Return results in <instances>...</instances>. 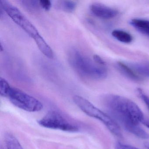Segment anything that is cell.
Here are the masks:
<instances>
[{"instance_id":"cell-1","label":"cell","mask_w":149,"mask_h":149,"mask_svg":"<svg viewBox=\"0 0 149 149\" xmlns=\"http://www.w3.org/2000/svg\"><path fill=\"white\" fill-rule=\"evenodd\" d=\"M103 103L111 115L129 132L143 139H149V134L139 126L145 119L139 106L126 97L118 95H105Z\"/></svg>"},{"instance_id":"cell-2","label":"cell","mask_w":149,"mask_h":149,"mask_svg":"<svg viewBox=\"0 0 149 149\" xmlns=\"http://www.w3.org/2000/svg\"><path fill=\"white\" fill-rule=\"evenodd\" d=\"M69 63L81 76L93 80H102L108 75L105 66H102L75 49H70L68 54Z\"/></svg>"},{"instance_id":"cell-3","label":"cell","mask_w":149,"mask_h":149,"mask_svg":"<svg viewBox=\"0 0 149 149\" xmlns=\"http://www.w3.org/2000/svg\"><path fill=\"white\" fill-rule=\"evenodd\" d=\"M75 104L85 114L102 122L110 132L116 136L122 137L121 130L117 123L106 113L97 108L89 101L80 96L73 97Z\"/></svg>"},{"instance_id":"cell-4","label":"cell","mask_w":149,"mask_h":149,"mask_svg":"<svg viewBox=\"0 0 149 149\" xmlns=\"http://www.w3.org/2000/svg\"><path fill=\"white\" fill-rule=\"evenodd\" d=\"M6 97H8L10 102L16 107L29 112L40 111L43 108V105L38 99L11 86Z\"/></svg>"},{"instance_id":"cell-5","label":"cell","mask_w":149,"mask_h":149,"mask_svg":"<svg viewBox=\"0 0 149 149\" xmlns=\"http://www.w3.org/2000/svg\"><path fill=\"white\" fill-rule=\"evenodd\" d=\"M0 5L8 15L33 39L40 35L36 27L20 10L7 1H1Z\"/></svg>"},{"instance_id":"cell-6","label":"cell","mask_w":149,"mask_h":149,"mask_svg":"<svg viewBox=\"0 0 149 149\" xmlns=\"http://www.w3.org/2000/svg\"><path fill=\"white\" fill-rule=\"evenodd\" d=\"M42 127L53 130H60L68 132H76L79 128L69 123L66 118L57 111H50L38 121Z\"/></svg>"},{"instance_id":"cell-7","label":"cell","mask_w":149,"mask_h":149,"mask_svg":"<svg viewBox=\"0 0 149 149\" xmlns=\"http://www.w3.org/2000/svg\"><path fill=\"white\" fill-rule=\"evenodd\" d=\"M91 13L97 18L103 19H113L117 15L118 11L115 8L101 3H94L90 6Z\"/></svg>"},{"instance_id":"cell-8","label":"cell","mask_w":149,"mask_h":149,"mask_svg":"<svg viewBox=\"0 0 149 149\" xmlns=\"http://www.w3.org/2000/svg\"><path fill=\"white\" fill-rule=\"evenodd\" d=\"M33 40H34L38 48L43 55L48 58L50 59L53 58L54 54L52 49L40 34L36 37Z\"/></svg>"},{"instance_id":"cell-9","label":"cell","mask_w":149,"mask_h":149,"mask_svg":"<svg viewBox=\"0 0 149 149\" xmlns=\"http://www.w3.org/2000/svg\"><path fill=\"white\" fill-rule=\"evenodd\" d=\"M130 24L139 33L149 37V21L142 19H132Z\"/></svg>"},{"instance_id":"cell-10","label":"cell","mask_w":149,"mask_h":149,"mask_svg":"<svg viewBox=\"0 0 149 149\" xmlns=\"http://www.w3.org/2000/svg\"><path fill=\"white\" fill-rule=\"evenodd\" d=\"M117 66L120 72L123 73L126 77L134 81H141V77L137 74H136L132 69L131 68L128 66V64H125L122 62H118Z\"/></svg>"},{"instance_id":"cell-11","label":"cell","mask_w":149,"mask_h":149,"mask_svg":"<svg viewBox=\"0 0 149 149\" xmlns=\"http://www.w3.org/2000/svg\"><path fill=\"white\" fill-rule=\"evenodd\" d=\"M128 65L138 75L149 77V63H134Z\"/></svg>"},{"instance_id":"cell-12","label":"cell","mask_w":149,"mask_h":149,"mask_svg":"<svg viewBox=\"0 0 149 149\" xmlns=\"http://www.w3.org/2000/svg\"><path fill=\"white\" fill-rule=\"evenodd\" d=\"M111 35L115 39L125 43H130L133 40L132 36L130 33L123 30H113Z\"/></svg>"},{"instance_id":"cell-13","label":"cell","mask_w":149,"mask_h":149,"mask_svg":"<svg viewBox=\"0 0 149 149\" xmlns=\"http://www.w3.org/2000/svg\"><path fill=\"white\" fill-rule=\"evenodd\" d=\"M5 141L7 149H23L19 140L11 133L6 134Z\"/></svg>"},{"instance_id":"cell-14","label":"cell","mask_w":149,"mask_h":149,"mask_svg":"<svg viewBox=\"0 0 149 149\" xmlns=\"http://www.w3.org/2000/svg\"><path fill=\"white\" fill-rule=\"evenodd\" d=\"M22 6L29 12L34 13L39 11L40 8V1L24 0L21 1Z\"/></svg>"},{"instance_id":"cell-15","label":"cell","mask_w":149,"mask_h":149,"mask_svg":"<svg viewBox=\"0 0 149 149\" xmlns=\"http://www.w3.org/2000/svg\"><path fill=\"white\" fill-rule=\"evenodd\" d=\"M76 6L77 3L72 1H59L58 3V7L60 9L68 13L73 12Z\"/></svg>"},{"instance_id":"cell-16","label":"cell","mask_w":149,"mask_h":149,"mask_svg":"<svg viewBox=\"0 0 149 149\" xmlns=\"http://www.w3.org/2000/svg\"><path fill=\"white\" fill-rule=\"evenodd\" d=\"M11 86L4 78H0V94L1 96L6 97L8 91Z\"/></svg>"},{"instance_id":"cell-17","label":"cell","mask_w":149,"mask_h":149,"mask_svg":"<svg viewBox=\"0 0 149 149\" xmlns=\"http://www.w3.org/2000/svg\"><path fill=\"white\" fill-rule=\"evenodd\" d=\"M137 92L139 97L143 100V102L145 104L146 107L149 110V97L147 96L141 89L138 88L137 90Z\"/></svg>"},{"instance_id":"cell-18","label":"cell","mask_w":149,"mask_h":149,"mask_svg":"<svg viewBox=\"0 0 149 149\" xmlns=\"http://www.w3.org/2000/svg\"><path fill=\"white\" fill-rule=\"evenodd\" d=\"M40 4L41 8L46 11H49L52 6V3L49 0H40Z\"/></svg>"},{"instance_id":"cell-19","label":"cell","mask_w":149,"mask_h":149,"mask_svg":"<svg viewBox=\"0 0 149 149\" xmlns=\"http://www.w3.org/2000/svg\"><path fill=\"white\" fill-rule=\"evenodd\" d=\"M115 149H139L134 146L117 143L115 146Z\"/></svg>"},{"instance_id":"cell-20","label":"cell","mask_w":149,"mask_h":149,"mask_svg":"<svg viewBox=\"0 0 149 149\" xmlns=\"http://www.w3.org/2000/svg\"><path fill=\"white\" fill-rule=\"evenodd\" d=\"M93 58L96 62L97 63L100 65L103 66H105V65H106L105 61L99 56L97 55H94L93 56Z\"/></svg>"},{"instance_id":"cell-21","label":"cell","mask_w":149,"mask_h":149,"mask_svg":"<svg viewBox=\"0 0 149 149\" xmlns=\"http://www.w3.org/2000/svg\"><path fill=\"white\" fill-rule=\"evenodd\" d=\"M142 123H143L144 125H145L146 127L149 128V120H148V119H144L143 121V122H142Z\"/></svg>"},{"instance_id":"cell-22","label":"cell","mask_w":149,"mask_h":149,"mask_svg":"<svg viewBox=\"0 0 149 149\" xmlns=\"http://www.w3.org/2000/svg\"><path fill=\"white\" fill-rule=\"evenodd\" d=\"M145 146L147 148V149H149V143L147 142L144 143Z\"/></svg>"}]
</instances>
